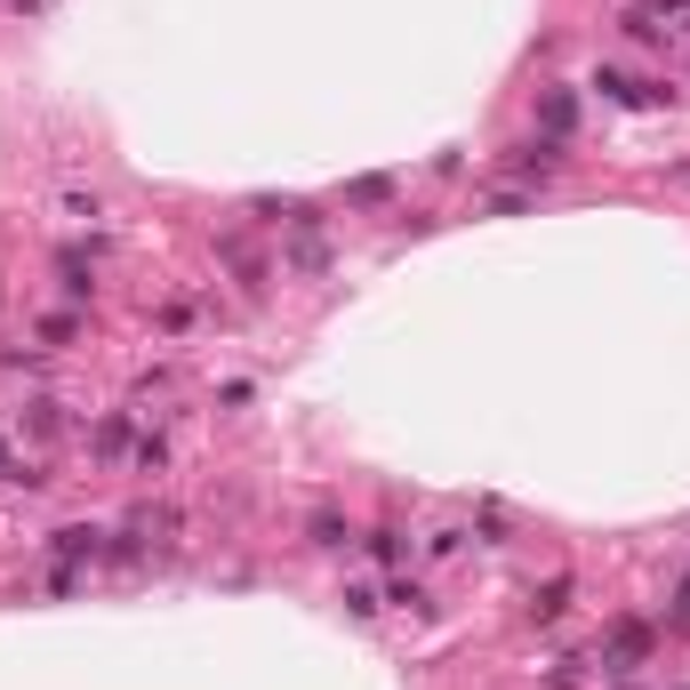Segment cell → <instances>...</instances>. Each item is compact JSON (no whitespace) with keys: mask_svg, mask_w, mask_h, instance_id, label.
I'll list each match as a JSON object with an SVG mask.
<instances>
[{"mask_svg":"<svg viewBox=\"0 0 690 690\" xmlns=\"http://www.w3.org/2000/svg\"><path fill=\"white\" fill-rule=\"evenodd\" d=\"M56 273H65L73 297H89V257H56Z\"/></svg>","mask_w":690,"mask_h":690,"instance_id":"cell-6","label":"cell"},{"mask_svg":"<svg viewBox=\"0 0 690 690\" xmlns=\"http://www.w3.org/2000/svg\"><path fill=\"white\" fill-rule=\"evenodd\" d=\"M595 89H602V97H618V105H659V97H666V89H651V80H626V73H602Z\"/></svg>","mask_w":690,"mask_h":690,"instance_id":"cell-2","label":"cell"},{"mask_svg":"<svg viewBox=\"0 0 690 690\" xmlns=\"http://www.w3.org/2000/svg\"><path fill=\"white\" fill-rule=\"evenodd\" d=\"M562 611H571V578H554V586H538V595H531V618L538 626H554Z\"/></svg>","mask_w":690,"mask_h":690,"instance_id":"cell-3","label":"cell"},{"mask_svg":"<svg viewBox=\"0 0 690 690\" xmlns=\"http://www.w3.org/2000/svg\"><path fill=\"white\" fill-rule=\"evenodd\" d=\"M97 450H105V458H120V450H129V418H113L105 434H97Z\"/></svg>","mask_w":690,"mask_h":690,"instance_id":"cell-9","label":"cell"},{"mask_svg":"<svg viewBox=\"0 0 690 690\" xmlns=\"http://www.w3.org/2000/svg\"><path fill=\"white\" fill-rule=\"evenodd\" d=\"M306 531H314V546H345V522H337V514H314Z\"/></svg>","mask_w":690,"mask_h":690,"instance_id":"cell-7","label":"cell"},{"mask_svg":"<svg viewBox=\"0 0 690 690\" xmlns=\"http://www.w3.org/2000/svg\"><path fill=\"white\" fill-rule=\"evenodd\" d=\"M297 266H306V273H321V266H330V250H321V233H314V217H297Z\"/></svg>","mask_w":690,"mask_h":690,"instance_id":"cell-4","label":"cell"},{"mask_svg":"<svg viewBox=\"0 0 690 690\" xmlns=\"http://www.w3.org/2000/svg\"><path fill=\"white\" fill-rule=\"evenodd\" d=\"M571 113H578V105H571V97H562V89H554V97H546V129H554V137H562V129H571Z\"/></svg>","mask_w":690,"mask_h":690,"instance_id":"cell-8","label":"cell"},{"mask_svg":"<svg viewBox=\"0 0 690 690\" xmlns=\"http://www.w3.org/2000/svg\"><path fill=\"white\" fill-rule=\"evenodd\" d=\"M89 554H97V531H56V571H73Z\"/></svg>","mask_w":690,"mask_h":690,"instance_id":"cell-5","label":"cell"},{"mask_svg":"<svg viewBox=\"0 0 690 690\" xmlns=\"http://www.w3.org/2000/svg\"><path fill=\"white\" fill-rule=\"evenodd\" d=\"M642 659H651V626L642 618H611V651H602V666H611V675H635Z\"/></svg>","mask_w":690,"mask_h":690,"instance_id":"cell-1","label":"cell"}]
</instances>
